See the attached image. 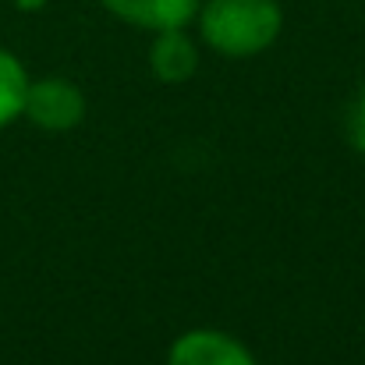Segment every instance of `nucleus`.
Instances as JSON below:
<instances>
[{
	"mask_svg": "<svg viewBox=\"0 0 365 365\" xmlns=\"http://www.w3.org/2000/svg\"><path fill=\"white\" fill-rule=\"evenodd\" d=\"M25 89H29V75L21 68V61L7 50H0V128L21 118L25 110Z\"/></svg>",
	"mask_w": 365,
	"mask_h": 365,
	"instance_id": "423d86ee",
	"label": "nucleus"
},
{
	"mask_svg": "<svg viewBox=\"0 0 365 365\" xmlns=\"http://www.w3.org/2000/svg\"><path fill=\"white\" fill-rule=\"evenodd\" d=\"M163 365H259V362L238 337H231L224 330H213V327H199V330H185L181 337H174Z\"/></svg>",
	"mask_w": 365,
	"mask_h": 365,
	"instance_id": "7ed1b4c3",
	"label": "nucleus"
},
{
	"mask_svg": "<svg viewBox=\"0 0 365 365\" xmlns=\"http://www.w3.org/2000/svg\"><path fill=\"white\" fill-rule=\"evenodd\" d=\"M43 4H46V0H14V7H18V11H39Z\"/></svg>",
	"mask_w": 365,
	"mask_h": 365,
	"instance_id": "6e6552de",
	"label": "nucleus"
},
{
	"mask_svg": "<svg viewBox=\"0 0 365 365\" xmlns=\"http://www.w3.org/2000/svg\"><path fill=\"white\" fill-rule=\"evenodd\" d=\"M344 131H348V142L365 156V82L359 86V93L351 96L348 103V114H344Z\"/></svg>",
	"mask_w": 365,
	"mask_h": 365,
	"instance_id": "0eeeda50",
	"label": "nucleus"
},
{
	"mask_svg": "<svg viewBox=\"0 0 365 365\" xmlns=\"http://www.w3.org/2000/svg\"><path fill=\"white\" fill-rule=\"evenodd\" d=\"M199 36L220 57H255L269 50L284 29V11L277 0H202Z\"/></svg>",
	"mask_w": 365,
	"mask_h": 365,
	"instance_id": "f257e3e1",
	"label": "nucleus"
},
{
	"mask_svg": "<svg viewBox=\"0 0 365 365\" xmlns=\"http://www.w3.org/2000/svg\"><path fill=\"white\" fill-rule=\"evenodd\" d=\"M21 114L36 128L61 135V131H71V128L82 124V118H86V96H82V89L75 82L50 75V78L29 82L25 110Z\"/></svg>",
	"mask_w": 365,
	"mask_h": 365,
	"instance_id": "f03ea898",
	"label": "nucleus"
},
{
	"mask_svg": "<svg viewBox=\"0 0 365 365\" xmlns=\"http://www.w3.org/2000/svg\"><path fill=\"white\" fill-rule=\"evenodd\" d=\"M100 4L124 25L163 32V29H188L202 0H100Z\"/></svg>",
	"mask_w": 365,
	"mask_h": 365,
	"instance_id": "20e7f679",
	"label": "nucleus"
},
{
	"mask_svg": "<svg viewBox=\"0 0 365 365\" xmlns=\"http://www.w3.org/2000/svg\"><path fill=\"white\" fill-rule=\"evenodd\" d=\"M153 36L156 39L149 46V71L167 86L188 82L199 68V46L192 43V36L185 29H163Z\"/></svg>",
	"mask_w": 365,
	"mask_h": 365,
	"instance_id": "39448f33",
	"label": "nucleus"
}]
</instances>
